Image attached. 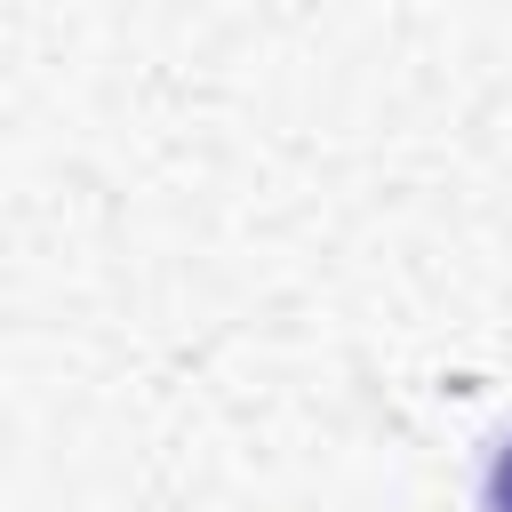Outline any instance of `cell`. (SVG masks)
I'll list each match as a JSON object with an SVG mask.
<instances>
[{"mask_svg": "<svg viewBox=\"0 0 512 512\" xmlns=\"http://www.w3.org/2000/svg\"><path fill=\"white\" fill-rule=\"evenodd\" d=\"M488 512H512V440H504L496 464H488Z\"/></svg>", "mask_w": 512, "mask_h": 512, "instance_id": "obj_1", "label": "cell"}]
</instances>
